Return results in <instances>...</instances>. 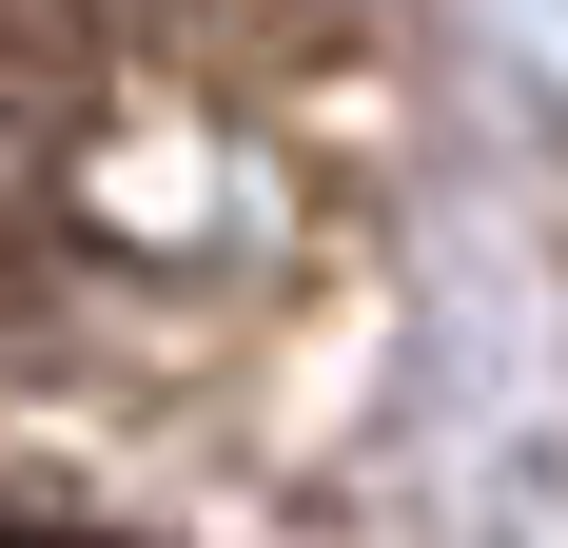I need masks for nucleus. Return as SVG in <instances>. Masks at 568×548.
Masks as SVG:
<instances>
[{
	"mask_svg": "<svg viewBox=\"0 0 568 548\" xmlns=\"http://www.w3.org/2000/svg\"><path fill=\"white\" fill-rule=\"evenodd\" d=\"M0 548H118V529H0Z\"/></svg>",
	"mask_w": 568,
	"mask_h": 548,
	"instance_id": "obj_1",
	"label": "nucleus"
}]
</instances>
